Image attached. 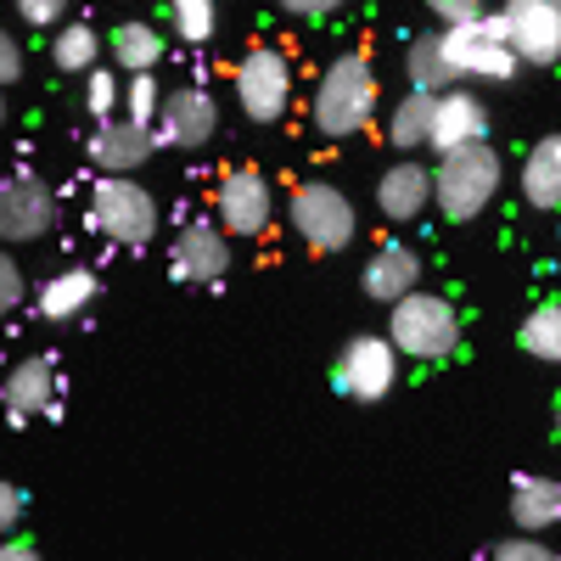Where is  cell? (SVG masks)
<instances>
[{"mask_svg": "<svg viewBox=\"0 0 561 561\" xmlns=\"http://www.w3.org/2000/svg\"><path fill=\"white\" fill-rule=\"evenodd\" d=\"M377 124V68L365 51H343L314 84V129L325 140H348Z\"/></svg>", "mask_w": 561, "mask_h": 561, "instance_id": "obj_1", "label": "cell"}, {"mask_svg": "<svg viewBox=\"0 0 561 561\" xmlns=\"http://www.w3.org/2000/svg\"><path fill=\"white\" fill-rule=\"evenodd\" d=\"M500 180H505V163H500V152L489 147V140L460 147V152H444L438 169H433V208L449 225H472L500 197Z\"/></svg>", "mask_w": 561, "mask_h": 561, "instance_id": "obj_2", "label": "cell"}, {"mask_svg": "<svg viewBox=\"0 0 561 561\" xmlns=\"http://www.w3.org/2000/svg\"><path fill=\"white\" fill-rule=\"evenodd\" d=\"M388 343L399 348V359H449L460 348V309L438 293H410L388 309Z\"/></svg>", "mask_w": 561, "mask_h": 561, "instance_id": "obj_3", "label": "cell"}, {"mask_svg": "<svg viewBox=\"0 0 561 561\" xmlns=\"http://www.w3.org/2000/svg\"><path fill=\"white\" fill-rule=\"evenodd\" d=\"M90 225L113 248H152L158 237V197L135 174H102L90 192Z\"/></svg>", "mask_w": 561, "mask_h": 561, "instance_id": "obj_4", "label": "cell"}, {"mask_svg": "<svg viewBox=\"0 0 561 561\" xmlns=\"http://www.w3.org/2000/svg\"><path fill=\"white\" fill-rule=\"evenodd\" d=\"M444 57H449L455 79H483V84H500V79H511L523 68L517 51H511V34H505L500 12H483L472 23L444 28Z\"/></svg>", "mask_w": 561, "mask_h": 561, "instance_id": "obj_5", "label": "cell"}, {"mask_svg": "<svg viewBox=\"0 0 561 561\" xmlns=\"http://www.w3.org/2000/svg\"><path fill=\"white\" fill-rule=\"evenodd\" d=\"M287 219H293V230H298L314 253H343V248L354 242V230H359L348 192H337L332 180H304V185H293Z\"/></svg>", "mask_w": 561, "mask_h": 561, "instance_id": "obj_6", "label": "cell"}, {"mask_svg": "<svg viewBox=\"0 0 561 561\" xmlns=\"http://www.w3.org/2000/svg\"><path fill=\"white\" fill-rule=\"evenodd\" d=\"M393 382H399V348L388 343V332H382V337H377V332H359V337L343 343V354H337V365H332V388H337L343 399L377 404V399L393 393Z\"/></svg>", "mask_w": 561, "mask_h": 561, "instance_id": "obj_7", "label": "cell"}, {"mask_svg": "<svg viewBox=\"0 0 561 561\" xmlns=\"http://www.w3.org/2000/svg\"><path fill=\"white\" fill-rule=\"evenodd\" d=\"M214 219L225 237H264L275 219V185L259 169H225L214 185Z\"/></svg>", "mask_w": 561, "mask_h": 561, "instance_id": "obj_8", "label": "cell"}, {"mask_svg": "<svg viewBox=\"0 0 561 561\" xmlns=\"http://www.w3.org/2000/svg\"><path fill=\"white\" fill-rule=\"evenodd\" d=\"M57 192L45 185L39 174L18 169L0 180V242H39V237H51L57 230Z\"/></svg>", "mask_w": 561, "mask_h": 561, "instance_id": "obj_9", "label": "cell"}, {"mask_svg": "<svg viewBox=\"0 0 561 561\" xmlns=\"http://www.w3.org/2000/svg\"><path fill=\"white\" fill-rule=\"evenodd\" d=\"M237 102L253 124H275L293 107V62L275 51V45H253L237 62Z\"/></svg>", "mask_w": 561, "mask_h": 561, "instance_id": "obj_10", "label": "cell"}, {"mask_svg": "<svg viewBox=\"0 0 561 561\" xmlns=\"http://www.w3.org/2000/svg\"><path fill=\"white\" fill-rule=\"evenodd\" d=\"M511 51L523 68H556L561 62V0H505L500 7Z\"/></svg>", "mask_w": 561, "mask_h": 561, "instance_id": "obj_11", "label": "cell"}, {"mask_svg": "<svg viewBox=\"0 0 561 561\" xmlns=\"http://www.w3.org/2000/svg\"><path fill=\"white\" fill-rule=\"evenodd\" d=\"M219 129V102L208 96L203 84H180L163 96V113H158V147H174V152H197L208 147Z\"/></svg>", "mask_w": 561, "mask_h": 561, "instance_id": "obj_12", "label": "cell"}, {"mask_svg": "<svg viewBox=\"0 0 561 561\" xmlns=\"http://www.w3.org/2000/svg\"><path fill=\"white\" fill-rule=\"evenodd\" d=\"M169 270H174V280H192V287H214V280L230 270V237H225L214 219L180 225V237L169 242Z\"/></svg>", "mask_w": 561, "mask_h": 561, "instance_id": "obj_13", "label": "cell"}, {"mask_svg": "<svg viewBox=\"0 0 561 561\" xmlns=\"http://www.w3.org/2000/svg\"><path fill=\"white\" fill-rule=\"evenodd\" d=\"M84 152H90V163H96L102 174H135L140 163H147V158L158 152V129L129 124V118L118 113V118H107V124L90 129Z\"/></svg>", "mask_w": 561, "mask_h": 561, "instance_id": "obj_14", "label": "cell"}, {"mask_svg": "<svg viewBox=\"0 0 561 561\" xmlns=\"http://www.w3.org/2000/svg\"><path fill=\"white\" fill-rule=\"evenodd\" d=\"M0 399H7V415L12 421H39L57 410V365L51 359H18L12 377L0 382Z\"/></svg>", "mask_w": 561, "mask_h": 561, "instance_id": "obj_15", "label": "cell"}, {"mask_svg": "<svg viewBox=\"0 0 561 561\" xmlns=\"http://www.w3.org/2000/svg\"><path fill=\"white\" fill-rule=\"evenodd\" d=\"M489 140V107L472 96V90H444L438 96V118H433V152H460Z\"/></svg>", "mask_w": 561, "mask_h": 561, "instance_id": "obj_16", "label": "cell"}, {"mask_svg": "<svg viewBox=\"0 0 561 561\" xmlns=\"http://www.w3.org/2000/svg\"><path fill=\"white\" fill-rule=\"evenodd\" d=\"M433 208V169L421 163H393L382 180H377V214L393 219V225H410Z\"/></svg>", "mask_w": 561, "mask_h": 561, "instance_id": "obj_17", "label": "cell"}, {"mask_svg": "<svg viewBox=\"0 0 561 561\" xmlns=\"http://www.w3.org/2000/svg\"><path fill=\"white\" fill-rule=\"evenodd\" d=\"M359 287L377 298V304H399V298H410V293H421V259L410 253V248H377L365 259V275H359Z\"/></svg>", "mask_w": 561, "mask_h": 561, "instance_id": "obj_18", "label": "cell"}, {"mask_svg": "<svg viewBox=\"0 0 561 561\" xmlns=\"http://www.w3.org/2000/svg\"><path fill=\"white\" fill-rule=\"evenodd\" d=\"M96 293H102L96 270L68 264V270H57V275H45V280H39L34 309H39V320H73V314H84L90 304H96Z\"/></svg>", "mask_w": 561, "mask_h": 561, "instance_id": "obj_19", "label": "cell"}, {"mask_svg": "<svg viewBox=\"0 0 561 561\" xmlns=\"http://www.w3.org/2000/svg\"><path fill=\"white\" fill-rule=\"evenodd\" d=\"M523 203L528 208H561V135H539L523 158Z\"/></svg>", "mask_w": 561, "mask_h": 561, "instance_id": "obj_20", "label": "cell"}, {"mask_svg": "<svg viewBox=\"0 0 561 561\" xmlns=\"http://www.w3.org/2000/svg\"><path fill=\"white\" fill-rule=\"evenodd\" d=\"M511 523H517L523 534L556 528V523H561V483H556V478L523 472L517 483H511Z\"/></svg>", "mask_w": 561, "mask_h": 561, "instance_id": "obj_21", "label": "cell"}, {"mask_svg": "<svg viewBox=\"0 0 561 561\" xmlns=\"http://www.w3.org/2000/svg\"><path fill=\"white\" fill-rule=\"evenodd\" d=\"M404 73H410V90H427V96H444V90L455 84L449 57H444V28L415 34V39L404 45Z\"/></svg>", "mask_w": 561, "mask_h": 561, "instance_id": "obj_22", "label": "cell"}, {"mask_svg": "<svg viewBox=\"0 0 561 561\" xmlns=\"http://www.w3.org/2000/svg\"><path fill=\"white\" fill-rule=\"evenodd\" d=\"M433 118H438V96H427V90H410V96L393 102V113H388V140H393L399 152L433 147Z\"/></svg>", "mask_w": 561, "mask_h": 561, "instance_id": "obj_23", "label": "cell"}, {"mask_svg": "<svg viewBox=\"0 0 561 561\" xmlns=\"http://www.w3.org/2000/svg\"><path fill=\"white\" fill-rule=\"evenodd\" d=\"M107 51H113V62L135 79V73H152L158 62H163V34L152 28V23H118L113 28V39H107Z\"/></svg>", "mask_w": 561, "mask_h": 561, "instance_id": "obj_24", "label": "cell"}, {"mask_svg": "<svg viewBox=\"0 0 561 561\" xmlns=\"http://www.w3.org/2000/svg\"><path fill=\"white\" fill-rule=\"evenodd\" d=\"M96 57H102V34L90 28V23H62V28H57L51 62H57L62 73H90V68H96Z\"/></svg>", "mask_w": 561, "mask_h": 561, "instance_id": "obj_25", "label": "cell"}, {"mask_svg": "<svg viewBox=\"0 0 561 561\" xmlns=\"http://www.w3.org/2000/svg\"><path fill=\"white\" fill-rule=\"evenodd\" d=\"M517 343H523L534 359L561 365V304H556V298H550V304H539V309H528V320H523Z\"/></svg>", "mask_w": 561, "mask_h": 561, "instance_id": "obj_26", "label": "cell"}, {"mask_svg": "<svg viewBox=\"0 0 561 561\" xmlns=\"http://www.w3.org/2000/svg\"><path fill=\"white\" fill-rule=\"evenodd\" d=\"M169 28L185 45H208L219 28V0H169Z\"/></svg>", "mask_w": 561, "mask_h": 561, "instance_id": "obj_27", "label": "cell"}, {"mask_svg": "<svg viewBox=\"0 0 561 561\" xmlns=\"http://www.w3.org/2000/svg\"><path fill=\"white\" fill-rule=\"evenodd\" d=\"M158 113H163V90H158V79H152V73H135L129 90H124V118L158 129Z\"/></svg>", "mask_w": 561, "mask_h": 561, "instance_id": "obj_28", "label": "cell"}, {"mask_svg": "<svg viewBox=\"0 0 561 561\" xmlns=\"http://www.w3.org/2000/svg\"><path fill=\"white\" fill-rule=\"evenodd\" d=\"M84 113L96 118V124H107V118L124 113V107H118V79H113L107 68H90V73H84Z\"/></svg>", "mask_w": 561, "mask_h": 561, "instance_id": "obj_29", "label": "cell"}, {"mask_svg": "<svg viewBox=\"0 0 561 561\" xmlns=\"http://www.w3.org/2000/svg\"><path fill=\"white\" fill-rule=\"evenodd\" d=\"M489 561H561L539 534H517V539H500L494 550H489Z\"/></svg>", "mask_w": 561, "mask_h": 561, "instance_id": "obj_30", "label": "cell"}, {"mask_svg": "<svg viewBox=\"0 0 561 561\" xmlns=\"http://www.w3.org/2000/svg\"><path fill=\"white\" fill-rule=\"evenodd\" d=\"M23 298H28V280H23L18 259H12V253H0V320H7Z\"/></svg>", "mask_w": 561, "mask_h": 561, "instance_id": "obj_31", "label": "cell"}, {"mask_svg": "<svg viewBox=\"0 0 561 561\" xmlns=\"http://www.w3.org/2000/svg\"><path fill=\"white\" fill-rule=\"evenodd\" d=\"M18 18L28 28H62L68 23V0H18Z\"/></svg>", "mask_w": 561, "mask_h": 561, "instance_id": "obj_32", "label": "cell"}, {"mask_svg": "<svg viewBox=\"0 0 561 561\" xmlns=\"http://www.w3.org/2000/svg\"><path fill=\"white\" fill-rule=\"evenodd\" d=\"M427 7H433V18H438L444 28H455V23H472V18H483L489 0H427Z\"/></svg>", "mask_w": 561, "mask_h": 561, "instance_id": "obj_33", "label": "cell"}, {"mask_svg": "<svg viewBox=\"0 0 561 561\" xmlns=\"http://www.w3.org/2000/svg\"><path fill=\"white\" fill-rule=\"evenodd\" d=\"M18 528H23V489L0 483V539H12Z\"/></svg>", "mask_w": 561, "mask_h": 561, "instance_id": "obj_34", "label": "cell"}, {"mask_svg": "<svg viewBox=\"0 0 561 561\" xmlns=\"http://www.w3.org/2000/svg\"><path fill=\"white\" fill-rule=\"evenodd\" d=\"M275 7L287 12V18H304V23H314V18H337V12L348 7V0H275Z\"/></svg>", "mask_w": 561, "mask_h": 561, "instance_id": "obj_35", "label": "cell"}, {"mask_svg": "<svg viewBox=\"0 0 561 561\" xmlns=\"http://www.w3.org/2000/svg\"><path fill=\"white\" fill-rule=\"evenodd\" d=\"M18 79H23V45H18L7 28H0V90L18 84Z\"/></svg>", "mask_w": 561, "mask_h": 561, "instance_id": "obj_36", "label": "cell"}, {"mask_svg": "<svg viewBox=\"0 0 561 561\" xmlns=\"http://www.w3.org/2000/svg\"><path fill=\"white\" fill-rule=\"evenodd\" d=\"M0 561H39V550H34V539H0Z\"/></svg>", "mask_w": 561, "mask_h": 561, "instance_id": "obj_37", "label": "cell"}, {"mask_svg": "<svg viewBox=\"0 0 561 561\" xmlns=\"http://www.w3.org/2000/svg\"><path fill=\"white\" fill-rule=\"evenodd\" d=\"M556 438H561V404H556Z\"/></svg>", "mask_w": 561, "mask_h": 561, "instance_id": "obj_38", "label": "cell"}, {"mask_svg": "<svg viewBox=\"0 0 561 561\" xmlns=\"http://www.w3.org/2000/svg\"><path fill=\"white\" fill-rule=\"evenodd\" d=\"M0 124H7V102H0Z\"/></svg>", "mask_w": 561, "mask_h": 561, "instance_id": "obj_39", "label": "cell"}]
</instances>
